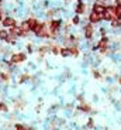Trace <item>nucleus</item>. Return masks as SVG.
I'll return each instance as SVG.
<instances>
[{"instance_id":"aec40b11","label":"nucleus","mask_w":121,"mask_h":130,"mask_svg":"<svg viewBox=\"0 0 121 130\" xmlns=\"http://www.w3.org/2000/svg\"><path fill=\"white\" fill-rule=\"evenodd\" d=\"M26 79H28V75H23V76H21V79H20V82H24Z\"/></svg>"},{"instance_id":"39448f33","label":"nucleus","mask_w":121,"mask_h":130,"mask_svg":"<svg viewBox=\"0 0 121 130\" xmlns=\"http://www.w3.org/2000/svg\"><path fill=\"white\" fill-rule=\"evenodd\" d=\"M97 45H99V48L102 50V52H106V50H107V45H108V40L106 38V37H103Z\"/></svg>"},{"instance_id":"dca6fc26","label":"nucleus","mask_w":121,"mask_h":130,"mask_svg":"<svg viewBox=\"0 0 121 130\" xmlns=\"http://www.w3.org/2000/svg\"><path fill=\"white\" fill-rule=\"evenodd\" d=\"M14 130H28V127H26L24 124H16Z\"/></svg>"},{"instance_id":"f8f14e48","label":"nucleus","mask_w":121,"mask_h":130,"mask_svg":"<svg viewBox=\"0 0 121 130\" xmlns=\"http://www.w3.org/2000/svg\"><path fill=\"white\" fill-rule=\"evenodd\" d=\"M79 109H80V110H83V112H90V110H92V109H90V106H89V105H86V103H80Z\"/></svg>"},{"instance_id":"f03ea898","label":"nucleus","mask_w":121,"mask_h":130,"mask_svg":"<svg viewBox=\"0 0 121 130\" xmlns=\"http://www.w3.org/2000/svg\"><path fill=\"white\" fill-rule=\"evenodd\" d=\"M103 19H104V17H103V14L96 13V11H92V13H90V16H89V20H90V23H92V24L99 23V21H102Z\"/></svg>"},{"instance_id":"9d476101","label":"nucleus","mask_w":121,"mask_h":130,"mask_svg":"<svg viewBox=\"0 0 121 130\" xmlns=\"http://www.w3.org/2000/svg\"><path fill=\"white\" fill-rule=\"evenodd\" d=\"M61 55L62 57H70L72 55V51H70V48H61Z\"/></svg>"},{"instance_id":"4468645a","label":"nucleus","mask_w":121,"mask_h":130,"mask_svg":"<svg viewBox=\"0 0 121 130\" xmlns=\"http://www.w3.org/2000/svg\"><path fill=\"white\" fill-rule=\"evenodd\" d=\"M7 36H9V32L6 30H0V40H6Z\"/></svg>"},{"instance_id":"ddd939ff","label":"nucleus","mask_w":121,"mask_h":130,"mask_svg":"<svg viewBox=\"0 0 121 130\" xmlns=\"http://www.w3.org/2000/svg\"><path fill=\"white\" fill-rule=\"evenodd\" d=\"M69 48H70V51H72V55H73V57H78V54H79L78 47H76V45H72V47H69Z\"/></svg>"},{"instance_id":"393cba45","label":"nucleus","mask_w":121,"mask_h":130,"mask_svg":"<svg viewBox=\"0 0 121 130\" xmlns=\"http://www.w3.org/2000/svg\"><path fill=\"white\" fill-rule=\"evenodd\" d=\"M0 2H2V0H0Z\"/></svg>"},{"instance_id":"9b49d317","label":"nucleus","mask_w":121,"mask_h":130,"mask_svg":"<svg viewBox=\"0 0 121 130\" xmlns=\"http://www.w3.org/2000/svg\"><path fill=\"white\" fill-rule=\"evenodd\" d=\"M115 20H121V4L115 6Z\"/></svg>"},{"instance_id":"2eb2a0df","label":"nucleus","mask_w":121,"mask_h":130,"mask_svg":"<svg viewBox=\"0 0 121 130\" xmlns=\"http://www.w3.org/2000/svg\"><path fill=\"white\" fill-rule=\"evenodd\" d=\"M111 26L114 27V28H115V27H117V28H118V27H121V20H113Z\"/></svg>"},{"instance_id":"5701e85b","label":"nucleus","mask_w":121,"mask_h":130,"mask_svg":"<svg viewBox=\"0 0 121 130\" xmlns=\"http://www.w3.org/2000/svg\"><path fill=\"white\" fill-rule=\"evenodd\" d=\"M118 84L121 85V76H120V78H118Z\"/></svg>"},{"instance_id":"0eeeda50","label":"nucleus","mask_w":121,"mask_h":130,"mask_svg":"<svg viewBox=\"0 0 121 130\" xmlns=\"http://www.w3.org/2000/svg\"><path fill=\"white\" fill-rule=\"evenodd\" d=\"M4 41L9 42V44H16V41H17V36H14V34L9 32V36H7V38L4 40Z\"/></svg>"},{"instance_id":"7ed1b4c3","label":"nucleus","mask_w":121,"mask_h":130,"mask_svg":"<svg viewBox=\"0 0 121 130\" xmlns=\"http://www.w3.org/2000/svg\"><path fill=\"white\" fill-rule=\"evenodd\" d=\"M93 34H94V30H93V24L92 23H89L85 26V37L87 40H90L93 37Z\"/></svg>"},{"instance_id":"f257e3e1","label":"nucleus","mask_w":121,"mask_h":130,"mask_svg":"<svg viewBox=\"0 0 121 130\" xmlns=\"http://www.w3.org/2000/svg\"><path fill=\"white\" fill-rule=\"evenodd\" d=\"M26 58H27L26 54H23V52H18V54H14V55L10 58V62H11V64H18V62L26 61Z\"/></svg>"},{"instance_id":"20e7f679","label":"nucleus","mask_w":121,"mask_h":130,"mask_svg":"<svg viewBox=\"0 0 121 130\" xmlns=\"http://www.w3.org/2000/svg\"><path fill=\"white\" fill-rule=\"evenodd\" d=\"M2 24H3V27H14L16 26V20L11 19V17H6V19H3Z\"/></svg>"},{"instance_id":"4be33fe9","label":"nucleus","mask_w":121,"mask_h":130,"mask_svg":"<svg viewBox=\"0 0 121 130\" xmlns=\"http://www.w3.org/2000/svg\"><path fill=\"white\" fill-rule=\"evenodd\" d=\"M2 21H3V13L0 11V23H2Z\"/></svg>"},{"instance_id":"1a4fd4ad","label":"nucleus","mask_w":121,"mask_h":130,"mask_svg":"<svg viewBox=\"0 0 121 130\" xmlns=\"http://www.w3.org/2000/svg\"><path fill=\"white\" fill-rule=\"evenodd\" d=\"M27 23H28L30 28H31V31H33V30L35 28V26L38 24V21H37L35 19H28V20H27Z\"/></svg>"},{"instance_id":"6ab92c4d","label":"nucleus","mask_w":121,"mask_h":130,"mask_svg":"<svg viewBox=\"0 0 121 130\" xmlns=\"http://www.w3.org/2000/svg\"><path fill=\"white\" fill-rule=\"evenodd\" d=\"M0 78L3 79V81H9V75H7V74H2V75H0Z\"/></svg>"},{"instance_id":"423d86ee","label":"nucleus","mask_w":121,"mask_h":130,"mask_svg":"<svg viewBox=\"0 0 121 130\" xmlns=\"http://www.w3.org/2000/svg\"><path fill=\"white\" fill-rule=\"evenodd\" d=\"M106 9H107V7H104L103 4H94V6H93V11L100 13V14H104L106 13Z\"/></svg>"},{"instance_id":"b1692460","label":"nucleus","mask_w":121,"mask_h":130,"mask_svg":"<svg viewBox=\"0 0 121 130\" xmlns=\"http://www.w3.org/2000/svg\"><path fill=\"white\" fill-rule=\"evenodd\" d=\"M79 2H82V0H79Z\"/></svg>"},{"instance_id":"f3484780","label":"nucleus","mask_w":121,"mask_h":130,"mask_svg":"<svg viewBox=\"0 0 121 130\" xmlns=\"http://www.w3.org/2000/svg\"><path fill=\"white\" fill-rule=\"evenodd\" d=\"M0 110H2V112H7V110H9V109H7V105L0 102Z\"/></svg>"},{"instance_id":"6e6552de","label":"nucleus","mask_w":121,"mask_h":130,"mask_svg":"<svg viewBox=\"0 0 121 130\" xmlns=\"http://www.w3.org/2000/svg\"><path fill=\"white\" fill-rule=\"evenodd\" d=\"M85 10H86V6L82 3V2H79L78 7H76V13H78V14H83V13H85Z\"/></svg>"},{"instance_id":"a211bd4d","label":"nucleus","mask_w":121,"mask_h":130,"mask_svg":"<svg viewBox=\"0 0 121 130\" xmlns=\"http://www.w3.org/2000/svg\"><path fill=\"white\" fill-rule=\"evenodd\" d=\"M80 23V19H79V16H75L73 17V24H79Z\"/></svg>"},{"instance_id":"412c9836","label":"nucleus","mask_w":121,"mask_h":130,"mask_svg":"<svg viewBox=\"0 0 121 130\" xmlns=\"http://www.w3.org/2000/svg\"><path fill=\"white\" fill-rule=\"evenodd\" d=\"M93 74H94L96 78H100V74H99V72H93Z\"/></svg>"}]
</instances>
